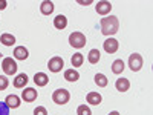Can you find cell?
Returning <instances> with one entry per match:
<instances>
[{"instance_id": "obj_1", "label": "cell", "mask_w": 153, "mask_h": 115, "mask_svg": "<svg viewBox=\"0 0 153 115\" xmlns=\"http://www.w3.org/2000/svg\"><path fill=\"white\" fill-rule=\"evenodd\" d=\"M100 25H101V32H103L104 35H107V37L117 34L118 29H120V20H118V17H115V16L103 17Z\"/></svg>"}, {"instance_id": "obj_2", "label": "cell", "mask_w": 153, "mask_h": 115, "mask_svg": "<svg viewBox=\"0 0 153 115\" xmlns=\"http://www.w3.org/2000/svg\"><path fill=\"white\" fill-rule=\"evenodd\" d=\"M52 100H54V103H57V105H66L68 101L71 100V94H69V91H66V89L61 87V89L54 91Z\"/></svg>"}, {"instance_id": "obj_3", "label": "cell", "mask_w": 153, "mask_h": 115, "mask_svg": "<svg viewBox=\"0 0 153 115\" xmlns=\"http://www.w3.org/2000/svg\"><path fill=\"white\" fill-rule=\"evenodd\" d=\"M2 69L6 75H14L17 72V63L12 57H5L2 60Z\"/></svg>"}, {"instance_id": "obj_4", "label": "cell", "mask_w": 153, "mask_h": 115, "mask_svg": "<svg viewBox=\"0 0 153 115\" xmlns=\"http://www.w3.org/2000/svg\"><path fill=\"white\" fill-rule=\"evenodd\" d=\"M69 43H71V46L80 49V48H83V46L86 45V37H84L83 32H78V31L72 32V34L69 35Z\"/></svg>"}, {"instance_id": "obj_5", "label": "cell", "mask_w": 153, "mask_h": 115, "mask_svg": "<svg viewBox=\"0 0 153 115\" xmlns=\"http://www.w3.org/2000/svg\"><path fill=\"white\" fill-rule=\"evenodd\" d=\"M129 66L133 72H138L139 69L143 68V57L141 54H138V52H133L130 57H129Z\"/></svg>"}, {"instance_id": "obj_6", "label": "cell", "mask_w": 153, "mask_h": 115, "mask_svg": "<svg viewBox=\"0 0 153 115\" xmlns=\"http://www.w3.org/2000/svg\"><path fill=\"white\" fill-rule=\"evenodd\" d=\"M65 66V61H63L61 57H52L49 61H48V68L51 72H60Z\"/></svg>"}, {"instance_id": "obj_7", "label": "cell", "mask_w": 153, "mask_h": 115, "mask_svg": "<svg viewBox=\"0 0 153 115\" xmlns=\"http://www.w3.org/2000/svg\"><path fill=\"white\" fill-rule=\"evenodd\" d=\"M103 48H104V51H106L107 54H115L118 51V48H120V43H118V40H115V38L109 37L107 40L103 43Z\"/></svg>"}, {"instance_id": "obj_8", "label": "cell", "mask_w": 153, "mask_h": 115, "mask_svg": "<svg viewBox=\"0 0 153 115\" xmlns=\"http://www.w3.org/2000/svg\"><path fill=\"white\" fill-rule=\"evenodd\" d=\"M37 91L34 87H26L25 91L22 92V100H25L26 103H32V101H35L37 100Z\"/></svg>"}, {"instance_id": "obj_9", "label": "cell", "mask_w": 153, "mask_h": 115, "mask_svg": "<svg viewBox=\"0 0 153 115\" xmlns=\"http://www.w3.org/2000/svg\"><path fill=\"white\" fill-rule=\"evenodd\" d=\"M110 11H112V3L110 2L103 0V2L97 3V12L100 16H107V14H110Z\"/></svg>"}, {"instance_id": "obj_10", "label": "cell", "mask_w": 153, "mask_h": 115, "mask_svg": "<svg viewBox=\"0 0 153 115\" xmlns=\"http://www.w3.org/2000/svg\"><path fill=\"white\" fill-rule=\"evenodd\" d=\"M48 81H49V77H48L45 72H37V74L34 75V83H35L37 86H46Z\"/></svg>"}, {"instance_id": "obj_11", "label": "cell", "mask_w": 153, "mask_h": 115, "mask_svg": "<svg viewBox=\"0 0 153 115\" xmlns=\"http://www.w3.org/2000/svg\"><path fill=\"white\" fill-rule=\"evenodd\" d=\"M28 55H29V52L25 46H17L14 49V58H17V60H26Z\"/></svg>"}, {"instance_id": "obj_12", "label": "cell", "mask_w": 153, "mask_h": 115, "mask_svg": "<svg viewBox=\"0 0 153 115\" xmlns=\"http://www.w3.org/2000/svg\"><path fill=\"white\" fill-rule=\"evenodd\" d=\"M5 103H6V106L11 109H17L19 106H20V98L17 97V95H14V94H12V95H8L6 97V100H5Z\"/></svg>"}, {"instance_id": "obj_13", "label": "cell", "mask_w": 153, "mask_h": 115, "mask_svg": "<svg viewBox=\"0 0 153 115\" xmlns=\"http://www.w3.org/2000/svg\"><path fill=\"white\" fill-rule=\"evenodd\" d=\"M115 87H117V91H120V92H126V91H129V87H130V81L127 78H118L117 83H115Z\"/></svg>"}, {"instance_id": "obj_14", "label": "cell", "mask_w": 153, "mask_h": 115, "mask_svg": "<svg viewBox=\"0 0 153 115\" xmlns=\"http://www.w3.org/2000/svg\"><path fill=\"white\" fill-rule=\"evenodd\" d=\"M26 84H28V75L26 74H19L16 78H14V87L22 89V87H25Z\"/></svg>"}, {"instance_id": "obj_15", "label": "cell", "mask_w": 153, "mask_h": 115, "mask_svg": "<svg viewBox=\"0 0 153 115\" xmlns=\"http://www.w3.org/2000/svg\"><path fill=\"white\" fill-rule=\"evenodd\" d=\"M40 11H42V14H45V16L52 14L54 12V3L49 2V0H45V2H42V5H40Z\"/></svg>"}, {"instance_id": "obj_16", "label": "cell", "mask_w": 153, "mask_h": 115, "mask_svg": "<svg viewBox=\"0 0 153 115\" xmlns=\"http://www.w3.org/2000/svg\"><path fill=\"white\" fill-rule=\"evenodd\" d=\"M101 58V52L98 49H91V52L87 54V61L91 63V65H97Z\"/></svg>"}, {"instance_id": "obj_17", "label": "cell", "mask_w": 153, "mask_h": 115, "mask_svg": "<svg viewBox=\"0 0 153 115\" xmlns=\"http://www.w3.org/2000/svg\"><path fill=\"white\" fill-rule=\"evenodd\" d=\"M65 78H66L68 81L74 83V81H76V80L80 78V74H78V71H75L74 68H72V69H66V71H65Z\"/></svg>"}, {"instance_id": "obj_18", "label": "cell", "mask_w": 153, "mask_h": 115, "mask_svg": "<svg viewBox=\"0 0 153 115\" xmlns=\"http://www.w3.org/2000/svg\"><path fill=\"white\" fill-rule=\"evenodd\" d=\"M0 42H2L5 46H12L16 43V37L12 35V34H8V32H5V34H2L0 35Z\"/></svg>"}, {"instance_id": "obj_19", "label": "cell", "mask_w": 153, "mask_h": 115, "mask_svg": "<svg viewBox=\"0 0 153 115\" xmlns=\"http://www.w3.org/2000/svg\"><path fill=\"white\" fill-rule=\"evenodd\" d=\"M86 100H87V103H91V105H100L101 100H103V97H101L98 92H89Z\"/></svg>"}, {"instance_id": "obj_20", "label": "cell", "mask_w": 153, "mask_h": 115, "mask_svg": "<svg viewBox=\"0 0 153 115\" xmlns=\"http://www.w3.org/2000/svg\"><path fill=\"white\" fill-rule=\"evenodd\" d=\"M66 25H68V19L65 17V16H57L55 19H54V26L57 28V29H65L66 28Z\"/></svg>"}, {"instance_id": "obj_21", "label": "cell", "mask_w": 153, "mask_h": 115, "mask_svg": "<svg viewBox=\"0 0 153 115\" xmlns=\"http://www.w3.org/2000/svg\"><path fill=\"white\" fill-rule=\"evenodd\" d=\"M124 68H126L124 61L120 60V58H118V60H115V61L112 63V72H113V74H123Z\"/></svg>"}, {"instance_id": "obj_22", "label": "cell", "mask_w": 153, "mask_h": 115, "mask_svg": "<svg viewBox=\"0 0 153 115\" xmlns=\"http://www.w3.org/2000/svg\"><path fill=\"white\" fill-rule=\"evenodd\" d=\"M83 61H84V57H83V54H80V52L74 54L72 58H71V63H72V66H74V68L81 66V65H83Z\"/></svg>"}, {"instance_id": "obj_23", "label": "cell", "mask_w": 153, "mask_h": 115, "mask_svg": "<svg viewBox=\"0 0 153 115\" xmlns=\"http://www.w3.org/2000/svg\"><path fill=\"white\" fill-rule=\"evenodd\" d=\"M95 83L100 86V87H106L107 86V77L104 75V74H97L95 75Z\"/></svg>"}, {"instance_id": "obj_24", "label": "cell", "mask_w": 153, "mask_h": 115, "mask_svg": "<svg viewBox=\"0 0 153 115\" xmlns=\"http://www.w3.org/2000/svg\"><path fill=\"white\" fill-rule=\"evenodd\" d=\"M76 115H92V111H91L89 106L81 105V106H78V109H76Z\"/></svg>"}, {"instance_id": "obj_25", "label": "cell", "mask_w": 153, "mask_h": 115, "mask_svg": "<svg viewBox=\"0 0 153 115\" xmlns=\"http://www.w3.org/2000/svg\"><path fill=\"white\" fill-rule=\"evenodd\" d=\"M9 84V80L6 78L5 75H0V91H5Z\"/></svg>"}, {"instance_id": "obj_26", "label": "cell", "mask_w": 153, "mask_h": 115, "mask_svg": "<svg viewBox=\"0 0 153 115\" xmlns=\"http://www.w3.org/2000/svg\"><path fill=\"white\" fill-rule=\"evenodd\" d=\"M0 115H9V108L5 101H0Z\"/></svg>"}, {"instance_id": "obj_27", "label": "cell", "mask_w": 153, "mask_h": 115, "mask_svg": "<svg viewBox=\"0 0 153 115\" xmlns=\"http://www.w3.org/2000/svg\"><path fill=\"white\" fill-rule=\"evenodd\" d=\"M34 115H48V111L43 106H38V108L34 109Z\"/></svg>"}, {"instance_id": "obj_28", "label": "cell", "mask_w": 153, "mask_h": 115, "mask_svg": "<svg viewBox=\"0 0 153 115\" xmlns=\"http://www.w3.org/2000/svg\"><path fill=\"white\" fill-rule=\"evenodd\" d=\"M6 5H8L6 0H0V9H5V8H6Z\"/></svg>"}, {"instance_id": "obj_29", "label": "cell", "mask_w": 153, "mask_h": 115, "mask_svg": "<svg viewBox=\"0 0 153 115\" xmlns=\"http://www.w3.org/2000/svg\"><path fill=\"white\" fill-rule=\"evenodd\" d=\"M78 3H80V5H86V6H87V5H91L92 2H91V0H87V2H81V0H78Z\"/></svg>"}, {"instance_id": "obj_30", "label": "cell", "mask_w": 153, "mask_h": 115, "mask_svg": "<svg viewBox=\"0 0 153 115\" xmlns=\"http://www.w3.org/2000/svg\"><path fill=\"white\" fill-rule=\"evenodd\" d=\"M109 115H120V112H117V111H113V112H110Z\"/></svg>"}, {"instance_id": "obj_31", "label": "cell", "mask_w": 153, "mask_h": 115, "mask_svg": "<svg viewBox=\"0 0 153 115\" xmlns=\"http://www.w3.org/2000/svg\"><path fill=\"white\" fill-rule=\"evenodd\" d=\"M0 58H2V54H0Z\"/></svg>"}]
</instances>
